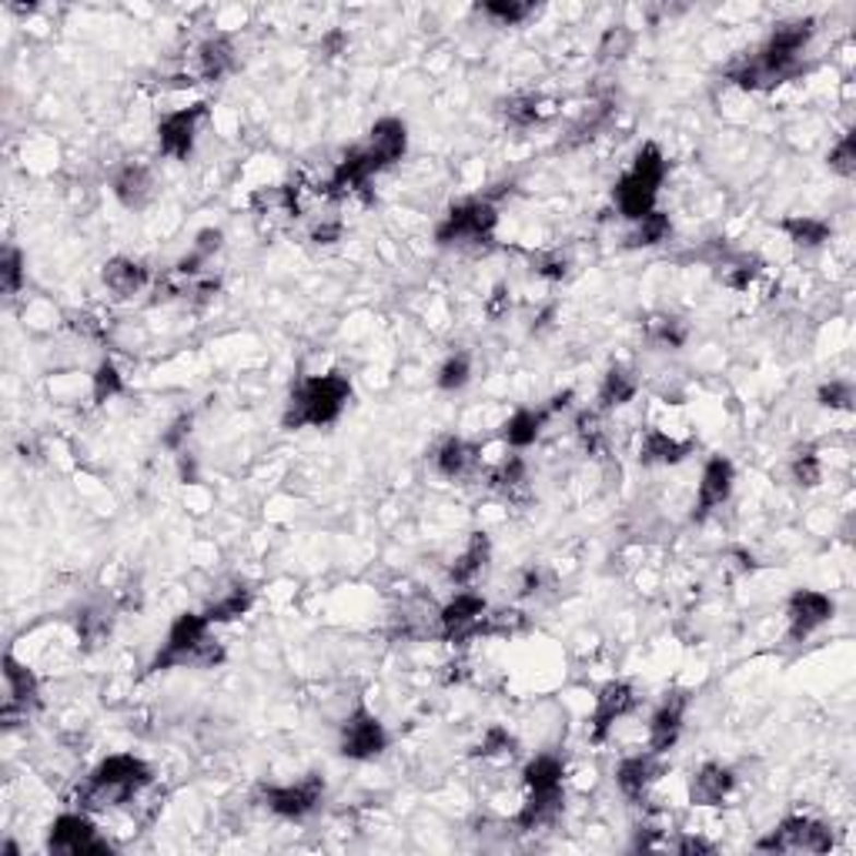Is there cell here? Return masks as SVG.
I'll list each match as a JSON object with an SVG mask.
<instances>
[{
  "instance_id": "6da1fadb",
  "label": "cell",
  "mask_w": 856,
  "mask_h": 856,
  "mask_svg": "<svg viewBox=\"0 0 856 856\" xmlns=\"http://www.w3.org/2000/svg\"><path fill=\"white\" fill-rule=\"evenodd\" d=\"M151 783H154V770L141 757L115 753L91 770V776L78 786L74 802L84 813H104L124 807V802H134Z\"/></svg>"
},
{
  "instance_id": "7a4b0ae2",
  "label": "cell",
  "mask_w": 856,
  "mask_h": 856,
  "mask_svg": "<svg viewBox=\"0 0 856 856\" xmlns=\"http://www.w3.org/2000/svg\"><path fill=\"white\" fill-rule=\"evenodd\" d=\"M352 399V382L342 371H325V374H308L301 379L285 405L282 425L288 432L295 428H329L342 418Z\"/></svg>"
},
{
  "instance_id": "3957f363",
  "label": "cell",
  "mask_w": 856,
  "mask_h": 856,
  "mask_svg": "<svg viewBox=\"0 0 856 856\" xmlns=\"http://www.w3.org/2000/svg\"><path fill=\"white\" fill-rule=\"evenodd\" d=\"M225 663V646L218 639L211 635V622L204 619V613H181L160 650L151 659V673H165V669H214Z\"/></svg>"
},
{
  "instance_id": "277c9868",
  "label": "cell",
  "mask_w": 856,
  "mask_h": 856,
  "mask_svg": "<svg viewBox=\"0 0 856 856\" xmlns=\"http://www.w3.org/2000/svg\"><path fill=\"white\" fill-rule=\"evenodd\" d=\"M666 154L659 144H642L632 157V168L616 181V191H613V201H616V211L622 214L626 222H639L646 218L650 211H656V198H659V188L666 181Z\"/></svg>"
},
{
  "instance_id": "5b68a950",
  "label": "cell",
  "mask_w": 856,
  "mask_h": 856,
  "mask_svg": "<svg viewBox=\"0 0 856 856\" xmlns=\"http://www.w3.org/2000/svg\"><path fill=\"white\" fill-rule=\"evenodd\" d=\"M499 228V207L489 198H468L449 207V214L436 228V241L442 248H482L489 245Z\"/></svg>"
},
{
  "instance_id": "8992f818",
  "label": "cell",
  "mask_w": 856,
  "mask_h": 856,
  "mask_svg": "<svg viewBox=\"0 0 856 856\" xmlns=\"http://www.w3.org/2000/svg\"><path fill=\"white\" fill-rule=\"evenodd\" d=\"M799 74H802V58L776 50L773 44H763L749 58H739L736 64L726 68V81H733L742 91H773Z\"/></svg>"
},
{
  "instance_id": "52a82bcc",
  "label": "cell",
  "mask_w": 856,
  "mask_h": 856,
  "mask_svg": "<svg viewBox=\"0 0 856 856\" xmlns=\"http://www.w3.org/2000/svg\"><path fill=\"white\" fill-rule=\"evenodd\" d=\"M338 749L345 760L355 763H368L374 757H382L389 749V729L385 723L374 716L368 706H355L345 723H342V736H338Z\"/></svg>"
},
{
  "instance_id": "ba28073f",
  "label": "cell",
  "mask_w": 856,
  "mask_h": 856,
  "mask_svg": "<svg viewBox=\"0 0 856 856\" xmlns=\"http://www.w3.org/2000/svg\"><path fill=\"white\" fill-rule=\"evenodd\" d=\"M763 853H830L833 830L813 817H786L770 836L757 843Z\"/></svg>"
},
{
  "instance_id": "9c48e42d",
  "label": "cell",
  "mask_w": 856,
  "mask_h": 856,
  "mask_svg": "<svg viewBox=\"0 0 856 856\" xmlns=\"http://www.w3.org/2000/svg\"><path fill=\"white\" fill-rule=\"evenodd\" d=\"M321 799H325V776L321 773H308L298 783L285 786H261V802L282 820L311 817L321 807Z\"/></svg>"
},
{
  "instance_id": "30bf717a",
  "label": "cell",
  "mask_w": 856,
  "mask_h": 856,
  "mask_svg": "<svg viewBox=\"0 0 856 856\" xmlns=\"http://www.w3.org/2000/svg\"><path fill=\"white\" fill-rule=\"evenodd\" d=\"M201 121H207V104L204 100L178 107V111L165 115L157 121V151L171 160H188L194 154Z\"/></svg>"
},
{
  "instance_id": "8fae6325",
  "label": "cell",
  "mask_w": 856,
  "mask_h": 856,
  "mask_svg": "<svg viewBox=\"0 0 856 856\" xmlns=\"http://www.w3.org/2000/svg\"><path fill=\"white\" fill-rule=\"evenodd\" d=\"M47 853H58V856L111 853V843H107V840L97 833V827L91 823V817L81 810V813H61L58 820L50 823Z\"/></svg>"
},
{
  "instance_id": "7c38bea8",
  "label": "cell",
  "mask_w": 856,
  "mask_h": 856,
  "mask_svg": "<svg viewBox=\"0 0 856 856\" xmlns=\"http://www.w3.org/2000/svg\"><path fill=\"white\" fill-rule=\"evenodd\" d=\"M40 706V682L31 666H24L14 653L4 656V710L0 720L8 726H17V720H27Z\"/></svg>"
},
{
  "instance_id": "4fadbf2b",
  "label": "cell",
  "mask_w": 856,
  "mask_h": 856,
  "mask_svg": "<svg viewBox=\"0 0 856 856\" xmlns=\"http://www.w3.org/2000/svg\"><path fill=\"white\" fill-rule=\"evenodd\" d=\"M486 616H489V603L478 593L462 588V593L452 603H445L442 613H439V635L445 642H468V639L482 635Z\"/></svg>"
},
{
  "instance_id": "5bb4252c",
  "label": "cell",
  "mask_w": 856,
  "mask_h": 856,
  "mask_svg": "<svg viewBox=\"0 0 856 856\" xmlns=\"http://www.w3.org/2000/svg\"><path fill=\"white\" fill-rule=\"evenodd\" d=\"M635 703H639V696H635L632 682H626V679L606 682V686L599 689V696H596L593 720H588V739H593L596 746L606 742L609 733H613V726H616L619 720H626V716L635 710Z\"/></svg>"
},
{
  "instance_id": "9a60e30c",
  "label": "cell",
  "mask_w": 856,
  "mask_h": 856,
  "mask_svg": "<svg viewBox=\"0 0 856 856\" xmlns=\"http://www.w3.org/2000/svg\"><path fill=\"white\" fill-rule=\"evenodd\" d=\"M836 606L827 593H817V588H796L786 603V622H789V639L802 642L810 639L817 629H823L833 619Z\"/></svg>"
},
{
  "instance_id": "2e32d148",
  "label": "cell",
  "mask_w": 856,
  "mask_h": 856,
  "mask_svg": "<svg viewBox=\"0 0 856 856\" xmlns=\"http://www.w3.org/2000/svg\"><path fill=\"white\" fill-rule=\"evenodd\" d=\"M736 486V465L726 455H713L703 465L700 475V489H696V506H692V519L703 522L706 515H713L723 502H729Z\"/></svg>"
},
{
  "instance_id": "e0dca14e",
  "label": "cell",
  "mask_w": 856,
  "mask_h": 856,
  "mask_svg": "<svg viewBox=\"0 0 856 856\" xmlns=\"http://www.w3.org/2000/svg\"><path fill=\"white\" fill-rule=\"evenodd\" d=\"M686 710H689V692H682V689L666 692V700L656 706V713L650 720V753L666 757L669 749L679 742L682 723H686Z\"/></svg>"
},
{
  "instance_id": "ac0fdd59",
  "label": "cell",
  "mask_w": 856,
  "mask_h": 856,
  "mask_svg": "<svg viewBox=\"0 0 856 856\" xmlns=\"http://www.w3.org/2000/svg\"><path fill=\"white\" fill-rule=\"evenodd\" d=\"M361 147L374 157V165H379L382 171L399 165V160L405 157L408 151V128L402 118H382V121H374L368 138L361 141Z\"/></svg>"
},
{
  "instance_id": "d6986e66",
  "label": "cell",
  "mask_w": 856,
  "mask_h": 856,
  "mask_svg": "<svg viewBox=\"0 0 856 856\" xmlns=\"http://www.w3.org/2000/svg\"><path fill=\"white\" fill-rule=\"evenodd\" d=\"M566 810V786L562 789H528L522 810L515 813V827L522 833H532V830H543V827H552Z\"/></svg>"
},
{
  "instance_id": "ffe728a7",
  "label": "cell",
  "mask_w": 856,
  "mask_h": 856,
  "mask_svg": "<svg viewBox=\"0 0 856 856\" xmlns=\"http://www.w3.org/2000/svg\"><path fill=\"white\" fill-rule=\"evenodd\" d=\"M659 773H663L659 757L646 749V753H632L616 766V786L626 799H642L650 793V786L659 780Z\"/></svg>"
},
{
  "instance_id": "44dd1931",
  "label": "cell",
  "mask_w": 856,
  "mask_h": 856,
  "mask_svg": "<svg viewBox=\"0 0 856 856\" xmlns=\"http://www.w3.org/2000/svg\"><path fill=\"white\" fill-rule=\"evenodd\" d=\"M736 773L723 763H703L689 780V802L692 807H720V802L733 793Z\"/></svg>"
},
{
  "instance_id": "7402d4cb",
  "label": "cell",
  "mask_w": 856,
  "mask_h": 856,
  "mask_svg": "<svg viewBox=\"0 0 856 856\" xmlns=\"http://www.w3.org/2000/svg\"><path fill=\"white\" fill-rule=\"evenodd\" d=\"M111 191L115 198L128 207V211H141L151 204L154 198V175L147 165H141V160H128V165H121L111 178Z\"/></svg>"
},
{
  "instance_id": "603a6c76",
  "label": "cell",
  "mask_w": 856,
  "mask_h": 856,
  "mask_svg": "<svg viewBox=\"0 0 856 856\" xmlns=\"http://www.w3.org/2000/svg\"><path fill=\"white\" fill-rule=\"evenodd\" d=\"M100 282L115 298H134L151 285V272H147V264L134 261V258H111L104 264Z\"/></svg>"
},
{
  "instance_id": "cb8c5ba5",
  "label": "cell",
  "mask_w": 856,
  "mask_h": 856,
  "mask_svg": "<svg viewBox=\"0 0 856 856\" xmlns=\"http://www.w3.org/2000/svg\"><path fill=\"white\" fill-rule=\"evenodd\" d=\"M194 64H198V74L204 81H222L235 71L238 64V54H235V44L228 34H214L207 40H201L198 54H194Z\"/></svg>"
},
{
  "instance_id": "d4e9b609",
  "label": "cell",
  "mask_w": 856,
  "mask_h": 856,
  "mask_svg": "<svg viewBox=\"0 0 856 856\" xmlns=\"http://www.w3.org/2000/svg\"><path fill=\"white\" fill-rule=\"evenodd\" d=\"M489 559H492V543H489V535H486V532H472V535H468V546L462 549V556H459V559L452 562V569H449L452 585L468 588L482 572H486Z\"/></svg>"
},
{
  "instance_id": "484cf974",
  "label": "cell",
  "mask_w": 856,
  "mask_h": 856,
  "mask_svg": "<svg viewBox=\"0 0 856 856\" xmlns=\"http://www.w3.org/2000/svg\"><path fill=\"white\" fill-rule=\"evenodd\" d=\"M692 452V442H679L663 428H646L639 439V462L642 465H676Z\"/></svg>"
},
{
  "instance_id": "4316f807",
  "label": "cell",
  "mask_w": 856,
  "mask_h": 856,
  "mask_svg": "<svg viewBox=\"0 0 856 856\" xmlns=\"http://www.w3.org/2000/svg\"><path fill=\"white\" fill-rule=\"evenodd\" d=\"M549 418H552V415H549L546 405H539V408H519V412L502 425V442H506L509 449H515V452L535 445V442H539V436H543V428H546Z\"/></svg>"
},
{
  "instance_id": "83f0119b",
  "label": "cell",
  "mask_w": 856,
  "mask_h": 856,
  "mask_svg": "<svg viewBox=\"0 0 856 856\" xmlns=\"http://www.w3.org/2000/svg\"><path fill=\"white\" fill-rule=\"evenodd\" d=\"M639 392V379L635 371L626 368V365H613L606 374H603V385H599V395H596V412H613V408H622L635 399Z\"/></svg>"
},
{
  "instance_id": "f1b7e54d",
  "label": "cell",
  "mask_w": 856,
  "mask_h": 856,
  "mask_svg": "<svg viewBox=\"0 0 856 856\" xmlns=\"http://www.w3.org/2000/svg\"><path fill=\"white\" fill-rule=\"evenodd\" d=\"M475 465H478V445H472L459 436H449L436 449V468L445 478H468L475 472Z\"/></svg>"
},
{
  "instance_id": "f546056e",
  "label": "cell",
  "mask_w": 856,
  "mask_h": 856,
  "mask_svg": "<svg viewBox=\"0 0 856 856\" xmlns=\"http://www.w3.org/2000/svg\"><path fill=\"white\" fill-rule=\"evenodd\" d=\"M780 228H783V235H786L796 248H807V251L823 248V245L830 241V235H833L830 222L813 218V214H789V218L780 222Z\"/></svg>"
},
{
  "instance_id": "4dcf8cb0",
  "label": "cell",
  "mask_w": 856,
  "mask_h": 856,
  "mask_svg": "<svg viewBox=\"0 0 856 856\" xmlns=\"http://www.w3.org/2000/svg\"><path fill=\"white\" fill-rule=\"evenodd\" d=\"M499 115L509 128H532V124H539L549 118V107L543 97H535V94H519V97H509L499 104Z\"/></svg>"
},
{
  "instance_id": "1f68e13d",
  "label": "cell",
  "mask_w": 856,
  "mask_h": 856,
  "mask_svg": "<svg viewBox=\"0 0 856 856\" xmlns=\"http://www.w3.org/2000/svg\"><path fill=\"white\" fill-rule=\"evenodd\" d=\"M669 235H673L669 214L656 207V211L646 214V218L632 222V228H629V235H626V248H656V245H663Z\"/></svg>"
},
{
  "instance_id": "d6a6232c",
  "label": "cell",
  "mask_w": 856,
  "mask_h": 856,
  "mask_svg": "<svg viewBox=\"0 0 856 856\" xmlns=\"http://www.w3.org/2000/svg\"><path fill=\"white\" fill-rule=\"evenodd\" d=\"M522 783H525V789H562V783H566V766H562L559 757L543 753V757H535V760L525 763Z\"/></svg>"
},
{
  "instance_id": "836d02e7",
  "label": "cell",
  "mask_w": 856,
  "mask_h": 856,
  "mask_svg": "<svg viewBox=\"0 0 856 856\" xmlns=\"http://www.w3.org/2000/svg\"><path fill=\"white\" fill-rule=\"evenodd\" d=\"M251 603H254V593H251L248 585H231L225 596H218V599H214V603L204 609V619H207L211 626L235 622V619H241V616L251 609Z\"/></svg>"
},
{
  "instance_id": "e575fe53",
  "label": "cell",
  "mask_w": 856,
  "mask_h": 856,
  "mask_svg": "<svg viewBox=\"0 0 856 856\" xmlns=\"http://www.w3.org/2000/svg\"><path fill=\"white\" fill-rule=\"evenodd\" d=\"M124 392H128V382H124L121 368L111 358H104L94 368V374H91V399H94V405H107V402L121 399Z\"/></svg>"
},
{
  "instance_id": "d590c367",
  "label": "cell",
  "mask_w": 856,
  "mask_h": 856,
  "mask_svg": "<svg viewBox=\"0 0 856 856\" xmlns=\"http://www.w3.org/2000/svg\"><path fill=\"white\" fill-rule=\"evenodd\" d=\"M720 268H723V272H720L723 285L742 292V288L753 285V278L763 272V261L757 254H729V258L720 261Z\"/></svg>"
},
{
  "instance_id": "8d00e7d4",
  "label": "cell",
  "mask_w": 856,
  "mask_h": 856,
  "mask_svg": "<svg viewBox=\"0 0 856 856\" xmlns=\"http://www.w3.org/2000/svg\"><path fill=\"white\" fill-rule=\"evenodd\" d=\"M478 11L499 27H519L535 14V4L532 0H486V4H478Z\"/></svg>"
},
{
  "instance_id": "74e56055",
  "label": "cell",
  "mask_w": 856,
  "mask_h": 856,
  "mask_svg": "<svg viewBox=\"0 0 856 856\" xmlns=\"http://www.w3.org/2000/svg\"><path fill=\"white\" fill-rule=\"evenodd\" d=\"M107 632H111V616H107L104 609L84 606V609L78 613V639L84 642V650L100 646V642L107 639Z\"/></svg>"
},
{
  "instance_id": "f35d334b",
  "label": "cell",
  "mask_w": 856,
  "mask_h": 856,
  "mask_svg": "<svg viewBox=\"0 0 856 856\" xmlns=\"http://www.w3.org/2000/svg\"><path fill=\"white\" fill-rule=\"evenodd\" d=\"M789 475H793V482L799 489H817L823 482V462H820L817 449H810V445L799 449L793 455V462H789Z\"/></svg>"
},
{
  "instance_id": "ab89813d",
  "label": "cell",
  "mask_w": 856,
  "mask_h": 856,
  "mask_svg": "<svg viewBox=\"0 0 856 856\" xmlns=\"http://www.w3.org/2000/svg\"><path fill=\"white\" fill-rule=\"evenodd\" d=\"M439 389L442 392H462L468 382H472V358H468V352H455V355H449L445 361H442V368H439Z\"/></svg>"
},
{
  "instance_id": "60d3db41",
  "label": "cell",
  "mask_w": 856,
  "mask_h": 856,
  "mask_svg": "<svg viewBox=\"0 0 856 856\" xmlns=\"http://www.w3.org/2000/svg\"><path fill=\"white\" fill-rule=\"evenodd\" d=\"M519 749L515 736L506 729V726H489L486 733H482L478 746H475V757L482 760H502V757H512Z\"/></svg>"
},
{
  "instance_id": "b9f144b4",
  "label": "cell",
  "mask_w": 856,
  "mask_h": 856,
  "mask_svg": "<svg viewBox=\"0 0 856 856\" xmlns=\"http://www.w3.org/2000/svg\"><path fill=\"white\" fill-rule=\"evenodd\" d=\"M525 482H528V465H525L522 455H506V459L496 465V472H492V486H496L499 492H506V496H512L515 489H522Z\"/></svg>"
},
{
  "instance_id": "7bdbcfd3",
  "label": "cell",
  "mask_w": 856,
  "mask_h": 856,
  "mask_svg": "<svg viewBox=\"0 0 856 856\" xmlns=\"http://www.w3.org/2000/svg\"><path fill=\"white\" fill-rule=\"evenodd\" d=\"M24 278H27L24 275V254H21V248L8 245L4 254H0V288H4V295L11 298L24 288Z\"/></svg>"
},
{
  "instance_id": "ee69618b",
  "label": "cell",
  "mask_w": 856,
  "mask_h": 856,
  "mask_svg": "<svg viewBox=\"0 0 856 856\" xmlns=\"http://www.w3.org/2000/svg\"><path fill=\"white\" fill-rule=\"evenodd\" d=\"M827 165L833 175L840 178H853L856 175V131H846L827 154Z\"/></svg>"
},
{
  "instance_id": "f6af8a7d",
  "label": "cell",
  "mask_w": 856,
  "mask_h": 856,
  "mask_svg": "<svg viewBox=\"0 0 856 856\" xmlns=\"http://www.w3.org/2000/svg\"><path fill=\"white\" fill-rule=\"evenodd\" d=\"M686 335H689L686 321H679V318H673V314H659V318L650 321V338H653L656 345H663V348H682V345H686Z\"/></svg>"
},
{
  "instance_id": "bcb514c9",
  "label": "cell",
  "mask_w": 856,
  "mask_h": 856,
  "mask_svg": "<svg viewBox=\"0 0 856 856\" xmlns=\"http://www.w3.org/2000/svg\"><path fill=\"white\" fill-rule=\"evenodd\" d=\"M575 432H579V442H582V449H585L588 455L603 452L606 436H603V428H599V412H582V415L575 418Z\"/></svg>"
},
{
  "instance_id": "7dc6e473",
  "label": "cell",
  "mask_w": 856,
  "mask_h": 856,
  "mask_svg": "<svg viewBox=\"0 0 856 856\" xmlns=\"http://www.w3.org/2000/svg\"><path fill=\"white\" fill-rule=\"evenodd\" d=\"M817 402L823 408H833V412H849L853 402H856V392H853L849 382H827V385H820Z\"/></svg>"
},
{
  "instance_id": "c3c4849f",
  "label": "cell",
  "mask_w": 856,
  "mask_h": 856,
  "mask_svg": "<svg viewBox=\"0 0 856 856\" xmlns=\"http://www.w3.org/2000/svg\"><path fill=\"white\" fill-rule=\"evenodd\" d=\"M632 47V31L629 27H609L599 40V61H619Z\"/></svg>"
},
{
  "instance_id": "681fc988",
  "label": "cell",
  "mask_w": 856,
  "mask_h": 856,
  "mask_svg": "<svg viewBox=\"0 0 856 856\" xmlns=\"http://www.w3.org/2000/svg\"><path fill=\"white\" fill-rule=\"evenodd\" d=\"M535 264V275L546 278V282H562L569 275V258L559 254V251H549V254H539L532 261Z\"/></svg>"
},
{
  "instance_id": "f907efd6",
  "label": "cell",
  "mask_w": 856,
  "mask_h": 856,
  "mask_svg": "<svg viewBox=\"0 0 856 856\" xmlns=\"http://www.w3.org/2000/svg\"><path fill=\"white\" fill-rule=\"evenodd\" d=\"M188 436H191V415H181V418H175V421H171V428H168V432L160 436V445H165V449H171V452H181Z\"/></svg>"
},
{
  "instance_id": "816d5d0a",
  "label": "cell",
  "mask_w": 856,
  "mask_h": 856,
  "mask_svg": "<svg viewBox=\"0 0 856 856\" xmlns=\"http://www.w3.org/2000/svg\"><path fill=\"white\" fill-rule=\"evenodd\" d=\"M342 222L338 218H321L314 228H311V241H318V245H335V241H342Z\"/></svg>"
},
{
  "instance_id": "f5cc1de1",
  "label": "cell",
  "mask_w": 856,
  "mask_h": 856,
  "mask_svg": "<svg viewBox=\"0 0 856 856\" xmlns=\"http://www.w3.org/2000/svg\"><path fill=\"white\" fill-rule=\"evenodd\" d=\"M669 849H676V853H713L716 846L710 843V840H703V836H679L676 843H669Z\"/></svg>"
},
{
  "instance_id": "db71d44e",
  "label": "cell",
  "mask_w": 856,
  "mask_h": 856,
  "mask_svg": "<svg viewBox=\"0 0 856 856\" xmlns=\"http://www.w3.org/2000/svg\"><path fill=\"white\" fill-rule=\"evenodd\" d=\"M71 329L87 338H100V321L94 314H71Z\"/></svg>"
},
{
  "instance_id": "11a10c76",
  "label": "cell",
  "mask_w": 856,
  "mask_h": 856,
  "mask_svg": "<svg viewBox=\"0 0 856 856\" xmlns=\"http://www.w3.org/2000/svg\"><path fill=\"white\" fill-rule=\"evenodd\" d=\"M345 44H348V37H345V31H332L325 40L318 44V50L325 54V58H335V54H342L345 50Z\"/></svg>"
}]
</instances>
